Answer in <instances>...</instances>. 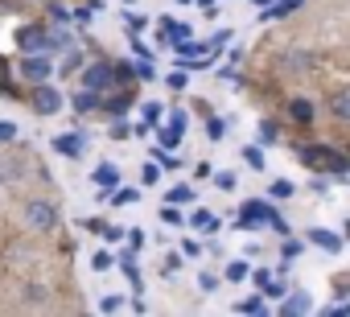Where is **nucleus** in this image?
Returning <instances> with one entry per match:
<instances>
[{"label": "nucleus", "mask_w": 350, "mask_h": 317, "mask_svg": "<svg viewBox=\"0 0 350 317\" xmlns=\"http://www.w3.org/2000/svg\"><path fill=\"white\" fill-rule=\"evenodd\" d=\"M25 223L33 231H54L58 227V210L50 202H25Z\"/></svg>", "instance_id": "1"}, {"label": "nucleus", "mask_w": 350, "mask_h": 317, "mask_svg": "<svg viewBox=\"0 0 350 317\" xmlns=\"http://www.w3.org/2000/svg\"><path fill=\"white\" fill-rule=\"evenodd\" d=\"M301 161L305 165H313V169H334V174H346V161L338 152H329V148H305L301 152Z\"/></svg>", "instance_id": "2"}, {"label": "nucleus", "mask_w": 350, "mask_h": 317, "mask_svg": "<svg viewBox=\"0 0 350 317\" xmlns=\"http://www.w3.org/2000/svg\"><path fill=\"white\" fill-rule=\"evenodd\" d=\"M116 83V70L107 66V62H91L87 70H83V87L87 91H103V87H111Z\"/></svg>", "instance_id": "3"}, {"label": "nucleus", "mask_w": 350, "mask_h": 317, "mask_svg": "<svg viewBox=\"0 0 350 317\" xmlns=\"http://www.w3.org/2000/svg\"><path fill=\"white\" fill-rule=\"evenodd\" d=\"M260 219H268V223H272L280 235H288V223H280V219H276V215H272L264 202H247V206H243V227H256Z\"/></svg>", "instance_id": "4"}, {"label": "nucleus", "mask_w": 350, "mask_h": 317, "mask_svg": "<svg viewBox=\"0 0 350 317\" xmlns=\"http://www.w3.org/2000/svg\"><path fill=\"white\" fill-rule=\"evenodd\" d=\"M17 46H21L25 54H38V50H46V46H50V33H46L42 25H29V29H21V33H17Z\"/></svg>", "instance_id": "5"}, {"label": "nucleus", "mask_w": 350, "mask_h": 317, "mask_svg": "<svg viewBox=\"0 0 350 317\" xmlns=\"http://www.w3.org/2000/svg\"><path fill=\"white\" fill-rule=\"evenodd\" d=\"M58 107H62V95H58L54 87H38V91H33V111H38V115H54Z\"/></svg>", "instance_id": "6"}, {"label": "nucleus", "mask_w": 350, "mask_h": 317, "mask_svg": "<svg viewBox=\"0 0 350 317\" xmlns=\"http://www.w3.org/2000/svg\"><path fill=\"white\" fill-rule=\"evenodd\" d=\"M50 70H54V66H50L42 54H33V58H25V62H21V74H25L29 83H46V79H50Z\"/></svg>", "instance_id": "7"}, {"label": "nucleus", "mask_w": 350, "mask_h": 317, "mask_svg": "<svg viewBox=\"0 0 350 317\" xmlns=\"http://www.w3.org/2000/svg\"><path fill=\"white\" fill-rule=\"evenodd\" d=\"M182 132H186V115L178 111V115L169 120V128L161 132V140H165V144H178V140H182Z\"/></svg>", "instance_id": "8"}, {"label": "nucleus", "mask_w": 350, "mask_h": 317, "mask_svg": "<svg viewBox=\"0 0 350 317\" xmlns=\"http://www.w3.org/2000/svg\"><path fill=\"white\" fill-rule=\"evenodd\" d=\"M75 107H79V111H91V107H99V99H95V91H87V87H83V95L75 99Z\"/></svg>", "instance_id": "9"}, {"label": "nucleus", "mask_w": 350, "mask_h": 317, "mask_svg": "<svg viewBox=\"0 0 350 317\" xmlns=\"http://www.w3.org/2000/svg\"><path fill=\"white\" fill-rule=\"evenodd\" d=\"M243 161H247V165H252V169H264V152H260V148H252V144H247V148H243Z\"/></svg>", "instance_id": "10"}, {"label": "nucleus", "mask_w": 350, "mask_h": 317, "mask_svg": "<svg viewBox=\"0 0 350 317\" xmlns=\"http://www.w3.org/2000/svg\"><path fill=\"white\" fill-rule=\"evenodd\" d=\"M194 227H202V231H219V219H211L206 210H198V215H194Z\"/></svg>", "instance_id": "11"}, {"label": "nucleus", "mask_w": 350, "mask_h": 317, "mask_svg": "<svg viewBox=\"0 0 350 317\" xmlns=\"http://www.w3.org/2000/svg\"><path fill=\"white\" fill-rule=\"evenodd\" d=\"M313 243L325 247V251H338V235H321V231H313Z\"/></svg>", "instance_id": "12"}, {"label": "nucleus", "mask_w": 350, "mask_h": 317, "mask_svg": "<svg viewBox=\"0 0 350 317\" xmlns=\"http://www.w3.org/2000/svg\"><path fill=\"white\" fill-rule=\"evenodd\" d=\"M190 198H194L190 186H173V190H169V202H190Z\"/></svg>", "instance_id": "13"}, {"label": "nucleus", "mask_w": 350, "mask_h": 317, "mask_svg": "<svg viewBox=\"0 0 350 317\" xmlns=\"http://www.w3.org/2000/svg\"><path fill=\"white\" fill-rule=\"evenodd\" d=\"M334 115H350V95H334Z\"/></svg>", "instance_id": "14"}, {"label": "nucleus", "mask_w": 350, "mask_h": 317, "mask_svg": "<svg viewBox=\"0 0 350 317\" xmlns=\"http://www.w3.org/2000/svg\"><path fill=\"white\" fill-rule=\"evenodd\" d=\"M305 309H309V301H305L301 292H297V297H293V301L284 305V313H305Z\"/></svg>", "instance_id": "15"}, {"label": "nucleus", "mask_w": 350, "mask_h": 317, "mask_svg": "<svg viewBox=\"0 0 350 317\" xmlns=\"http://www.w3.org/2000/svg\"><path fill=\"white\" fill-rule=\"evenodd\" d=\"M293 115H297V120H309V115H313V107H309L305 99H297V103H293Z\"/></svg>", "instance_id": "16"}, {"label": "nucleus", "mask_w": 350, "mask_h": 317, "mask_svg": "<svg viewBox=\"0 0 350 317\" xmlns=\"http://www.w3.org/2000/svg\"><path fill=\"white\" fill-rule=\"evenodd\" d=\"M288 194H293V182H276L272 186V198H288Z\"/></svg>", "instance_id": "17"}, {"label": "nucleus", "mask_w": 350, "mask_h": 317, "mask_svg": "<svg viewBox=\"0 0 350 317\" xmlns=\"http://www.w3.org/2000/svg\"><path fill=\"white\" fill-rule=\"evenodd\" d=\"M206 132H211V140H223V132H227V128H223V120H211V128H206Z\"/></svg>", "instance_id": "18"}, {"label": "nucleus", "mask_w": 350, "mask_h": 317, "mask_svg": "<svg viewBox=\"0 0 350 317\" xmlns=\"http://www.w3.org/2000/svg\"><path fill=\"white\" fill-rule=\"evenodd\" d=\"M227 276H231V280H243V276H247V264H231Z\"/></svg>", "instance_id": "19"}, {"label": "nucleus", "mask_w": 350, "mask_h": 317, "mask_svg": "<svg viewBox=\"0 0 350 317\" xmlns=\"http://www.w3.org/2000/svg\"><path fill=\"white\" fill-rule=\"evenodd\" d=\"M239 309H243V313H260V309H264V301H260V297H252V301H243Z\"/></svg>", "instance_id": "20"}, {"label": "nucleus", "mask_w": 350, "mask_h": 317, "mask_svg": "<svg viewBox=\"0 0 350 317\" xmlns=\"http://www.w3.org/2000/svg\"><path fill=\"white\" fill-rule=\"evenodd\" d=\"M13 136H17V128L9 120H0V140H13Z\"/></svg>", "instance_id": "21"}, {"label": "nucleus", "mask_w": 350, "mask_h": 317, "mask_svg": "<svg viewBox=\"0 0 350 317\" xmlns=\"http://www.w3.org/2000/svg\"><path fill=\"white\" fill-rule=\"evenodd\" d=\"M178 5H186V0H178Z\"/></svg>", "instance_id": "22"}]
</instances>
